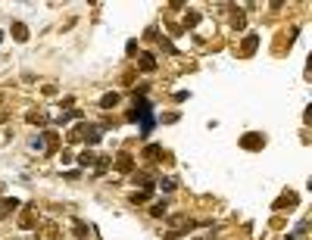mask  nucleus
<instances>
[{"label":"nucleus","mask_w":312,"mask_h":240,"mask_svg":"<svg viewBox=\"0 0 312 240\" xmlns=\"http://www.w3.org/2000/svg\"><path fill=\"white\" fill-rule=\"evenodd\" d=\"M116 171H122V175L134 171V156L131 153H119V156H116Z\"/></svg>","instance_id":"obj_5"},{"label":"nucleus","mask_w":312,"mask_h":240,"mask_svg":"<svg viewBox=\"0 0 312 240\" xmlns=\"http://www.w3.org/2000/svg\"><path fill=\"white\" fill-rule=\"evenodd\" d=\"M109 166H113V159H109V156H97V162H94V171H97V175H103V171H106Z\"/></svg>","instance_id":"obj_19"},{"label":"nucleus","mask_w":312,"mask_h":240,"mask_svg":"<svg viewBox=\"0 0 312 240\" xmlns=\"http://www.w3.org/2000/svg\"><path fill=\"white\" fill-rule=\"evenodd\" d=\"M216 237V231H213V234H206V237H193V240H213Z\"/></svg>","instance_id":"obj_27"},{"label":"nucleus","mask_w":312,"mask_h":240,"mask_svg":"<svg viewBox=\"0 0 312 240\" xmlns=\"http://www.w3.org/2000/svg\"><path fill=\"white\" fill-rule=\"evenodd\" d=\"M240 147L243 150H263L265 147V134L263 131H247L240 137Z\"/></svg>","instance_id":"obj_3"},{"label":"nucleus","mask_w":312,"mask_h":240,"mask_svg":"<svg viewBox=\"0 0 312 240\" xmlns=\"http://www.w3.org/2000/svg\"><path fill=\"white\" fill-rule=\"evenodd\" d=\"M163 191H175V181H172V178H163Z\"/></svg>","instance_id":"obj_26"},{"label":"nucleus","mask_w":312,"mask_h":240,"mask_svg":"<svg viewBox=\"0 0 312 240\" xmlns=\"http://www.w3.org/2000/svg\"><path fill=\"white\" fill-rule=\"evenodd\" d=\"M16 209H19V200H16V196H6V200H0V221L10 216V212H16Z\"/></svg>","instance_id":"obj_10"},{"label":"nucleus","mask_w":312,"mask_h":240,"mask_svg":"<svg viewBox=\"0 0 312 240\" xmlns=\"http://www.w3.org/2000/svg\"><path fill=\"white\" fill-rule=\"evenodd\" d=\"M131 181H134V184H141V191H150V187H153V178H150L147 171H134Z\"/></svg>","instance_id":"obj_11"},{"label":"nucleus","mask_w":312,"mask_h":240,"mask_svg":"<svg viewBox=\"0 0 312 240\" xmlns=\"http://www.w3.org/2000/svg\"><path fill=\"white\" fill-rule=\"evenodd\" d=\"M56 234H60V228H56L53 221H44V225H41V231L35 234V240H56Z\"/></svg>","instance_id":"obj_7"},{"label":"nucleus","mask_w":312,"mask_h":240,"mask_svg":"<svg viewBox=\"0 0 312 240\" xmlns=\"http://www.w3.org/2000/svg\"><path fill=\"white\" fill-rule=\"evenodd\" d=\"M197 22H200V13H193V10H188V13H184V31H188V28H193Z\"/></svg>","instance_id":"obj_20"},{"label":"nucleus","mask_w":312,"mask_h":240,"mask_svg":"<svg viewBox=\"0 0 312 240\" xmlns=\"http://www.w3.org/2000/svg\"><path fill=\"white\" fill-rule=\"evenodd\" d=\"M31 225H35V209H31V206H25V212L19 216V228H22V231H28Z\"/></svg>","instance_id":"obj_12"},{"label":"nucleus","mask_w":312,"mask_h":240,"mask_svg":"<svg viewBox=\"0 0 312 240\" xmlns=\"http://www.w3.org/2000/svg\"><path fill=\"white\" fill-rule=\"evenodd\" d=\"M94 162H97V153H94V150H81L78 166H84V168H88V166H94Z\"/></svg>","instance_id":"obj_17"},{"label":"nucleus","mask_w":312,"mask_h":240,"mask_svg":"<svg viewBox=\"0 0 312 240\" xmlns=\"http://www.w3.org/2000/svg\"><path fill=\"white\" fill-rule=\"evenodd\" d=\"M288 240H300V237H288Z\"/></svg>","instance_id":"obj_28"},{"label":"nucleus","mask_w":312,"mask_h":240,"mask_svg":"<svg viewBox=\"0 0 312 240\" xmlns=\"http://www.w3.org/2000/svg\"><path fill=\"white\" fill-rule=\"evenodd\" d=\"M25 119H28L31 125H47V122H50V119H47V113H41V109H38V113H35V109H31V113L25 116Z\"/></svg>","instance_id":"obj_18"},{"label":"nucleus","mask_w":312,"mask_h":240,"mask_svg":"<svg viewBox=\"0 0 312 240\" xmlns=\"http://www.w3.org/2000/svg\"><path fill=\"white\" fill-rule=\"evenodd\" d=\"M156 56L153 53H141V59H138V69H141V72H156Z\"/></svg>","instance_id":"obj_9"},{"label":"nucleus","mask_w":312,"mask_h":240,"mask_svg":"<svg viewBox=\"0 0 312 240\" xmlns=\"http://www.w3.org/2000/svg\"><path fill=\"white\" fill-rule=\"evenodd\" d=\"M41 144H44V153H56L60 137H56V131H44V134H41Z\"/></svg>","instance_id":"obj_8"},{"label":"nucleus","mask_w":312,"mask_h":240,"mask_svg":"<svg viewBox=\"0 0 312 240\" xmlns=\"http://www.w3.org/2000/svg\"><path fill=\"white\" fill-rule=\"evenodd\" d=\"M75 237H88V225L84 221H75V231H72Z\"/></svg>","instance_id":"obj_24"},{"label":"nucleus","mask_w":312,"mask_h":240,"mask_svg":"<svg viewBox=\"0 0 312 240\" xmlns=\"http://www.w3.org/2000/svg\"><path fill=\"white\" fill-rule=\"evenodd\" d=\"M113 106H119V94H103V97H100V109H113Z\"/></svg>","instance_id":"obj_15"},{"label":"nucleus","mask_w":312,"mask_h":240,"mask_svg":"<svg viewBox=\"0 0 312 240\" xmlns=\"http://www.w3.org/2000/svg\"><path fill=\"white\" fill-rule=\"evenodd\" d=\"M69 141H84L88 147H94V144H100V141H103V131H100L97 125L81 122V125H78V128H75V131L69 134Z\"/></svg>","instance_id":"obj_2"},{"label":"nucleus","mask_w":312,"mask_h":240,"mask_svg":"<svg viewBox=\"0 0 312 240\" xmlns=\"http://www.w3.org/2000/svg\"><path fill=\"white\" fill-rule=\"evenodd\" d=\"M163 122H168V125H172V122H178V113H166V116H163Z\"/></svg>","instance_id":"obj_25"},{"label":"nucleus","mask_w":312,"mask_h":240,"mask_svg":"<svg viewBox=\"0 0 312 240\" xmlns=\"http://www.w3.org/2000/svg\"><path fill=\"white\" fill-rule=\"evenodd\" d=\"M13 38L16 41H22V44H25V41H28V25H25V22H13Z\"/></svg>","instance_id":"obj_13"},{"label":"nucleus","mask_w":312,"mask_h":240,"mask_svg":"<svg viewBox=\"0 0 312 240\" xmlns=\"http://www.w3.org/2000/svg\"><path fill=\"white\" fill-rule=\"evenodd\" d=\"M0 41H3V31H0Z\"/></svg>","instance_id":"obj_29"},{"label":"nucleus","mask_w":312,"mask_h":240,"mask_svg":"<svg viewBox=\"0 0 312 240\" xmlns=\"http://www.w3.org/2000/svg\"><path fill=\"white\" fill-rule=\"evenodd\" d=\"M78 116H81V109H69V113H63L60 119H56V122L66 125V122H72V119H78Z\"/></svg>","instance_id":"obj_22"},{"label":"nucleus","mask_w":312,"mask_h":240,"mask_svg":"<svg viewBox=\"0 0 312 240\" xmlns=\"http://www.w3.org/2000/svg\"><path fill=\"white\" fill-rule=\"evenodd\" d=\"M297 203H300V196L293 193V191H288V193H281V196L272 203V209H275V212H284V209H293Z\"/></svg>","instance_id":"obj_4"},{"label":"nucleus","mask_w":312,"mask_h":240,"mask_svg":"<svg viewBox=\"0 0 312 240\" xmlns=\"http://www.w3.org/2000/svg\"><path fill=\"white\" fill-rule=\"evenodd\" d=\"M259 47V34H247V38L240 41V56H253Z\"/></svg>","instance_id":"obj_6"},{"label":"nucleus","mask_w":312,"mask_h":240,"mask_svg":"<svg viewBox=\"0 0 312 240\" xmlns=\"http://www.w3.org/2000/svg\"><path fill=\"white\" fill-rule=\"evenodd\" d=\"M159 153H163L159 144H147V147L141 150V156H144V159H159Z\"/></svg>","instance_id":"obj_16"},{"label":"nucleus","mask_w":312,"mask_h":240,"mask_svg":"<svg viewBox=\"0 0 312 240\" xmlns=\"http://www.w3.org/2000/svg\"><path fill=\"white\" fill-rule=\"evenodd\" d=\"M243 25H247L243 10H234V13H231V28H234V31H243Z\"/></svg>","instance_id":"obj_14"},{"label":"nucleus","mask_w":312,"mask_h":240,"mask_svg":"<svg viewBox=\"0 0 312 240\" xmlns=\"http://www.w3.org/2000/svg\"><path fill=\"white\" fill-rule=\"evenodd\" d=\"M150 216H153V218H163V216H166V203H156V206H150Z\"/></svg>","instance_id":"obj_23"},{"label":"nucleus","mask_w":312,"mask_h":240,"mask_svg":"<svg viewBox=\"0 0 312 240\" xmlns=\"http://www.w3.org/2000/svg\"><path fill=\"white\" fill-rule=\"evenodd\" d=\"M150 103L147 100H134V109L128 113L131 122H141V137H147L150 131H153V113H150Z\"/></svg>","instance_id":"obj_1"},{"label":"nucleus","mask_w":312,"mask_h":240,"mask_svg":"<svg viewBox=\"0 0 312 240\" xmlns=\"http://www.w3.org/2000/svg\"><path fill=\"white\" fill-rule=\"evenodd\" d=\"M150 193H153V187H150V191H141V193H131V203H134V206L147 203V200H150Z\"/></svg>","instance_id":"obj_21"}]
</instances>
